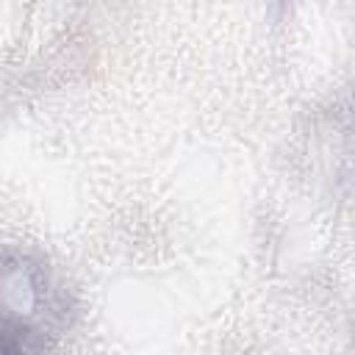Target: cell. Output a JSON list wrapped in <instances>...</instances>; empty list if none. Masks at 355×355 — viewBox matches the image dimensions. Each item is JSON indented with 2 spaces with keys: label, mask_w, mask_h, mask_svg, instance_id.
<instances>
[{
  "label": "cell",
  "mask_w": 355,
  "mask_h": 355,
  "mask_svg": "<svg viewBox=\"0 0 355 355\" xmlns=\"http://www.w3.org/2000/svg\"><path fill=\"white\" fill-rule=\"evenodd\" d=\"M0 355H44V333L19 313L0 308Z\"/></svg>",
  "instance_id": "6da1fadb"
}]
</instances>
